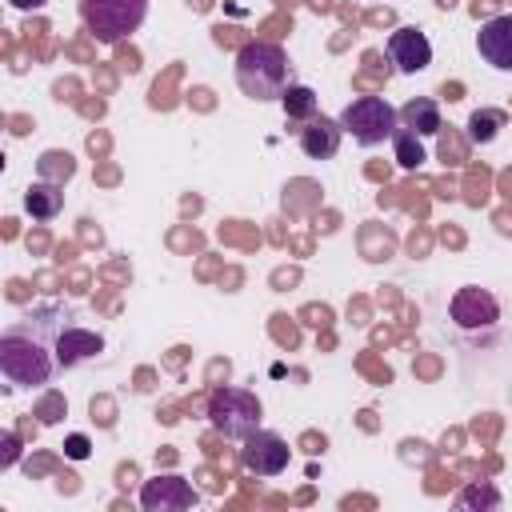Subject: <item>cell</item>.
I'll list each match as a JSON object with an SVG mask.
<instances>
[{
	"label": "cell",
	"instance_id": "1",
	"mask_svg": "<svg viewBox=\"0 0 512 512\" xmlns=\"http://www.w3.org/2000/svg\"><path fill=\"white\" fill-rule=\"evenodd\" d=\"M0 372L12 388H44L60 372L44 304H36L0 332Z\"/></svg>",
	"mask_w": 512,
	"mask_h": 512
},
{
	"label": "cell",
	"instance_id": "2",
	"mask_svg": "<svg viewBox=\"0 0 512 512\" xmlns=\"http://www.w3.org/2000/svg\"><path fill=\"white\" fill-rule=\"evenodd\" d=\"M236 88L264 104V100H280L292 80V64H288V52L272 40H248L240 52H236Z\"/></svg>",
	"mask_w": 512,
	"mask_h": 512
},
{
	"label": "cell",
	"instance_id": "3",
	"mask_svg": "<svg viewBox=\"0 0 512 512\" xmlns=\"http://www.w3.org/2000/svg\"><path fill=\"white\" fill-rule=\"evenodd\" d=\"M44 316H48V328H52V348H56L60 368H76V364L104 352V336L96 328L80 324V316L68 304H44Z\"/></svg>",
	"mask_w": 512,
	"mask_h": 512
},
{
	"label": "cell",
	"instance_id": "4",
	"mask_svg": "<svg viewBox=\"0 0 512 512\" xmlns=\"http://www.w3.org/2000/svg\"><path fill=\"white\" fill-rule=\"evenodd\" d=\"M260 416H264V404L248 388H228L224 384L208 396V424L228 440H248L260 428Z\"/></svg>",
	"mask_w": 512,
	"mask_h": 512
},
{
	"label": "cell",
	"instance_id": "5",
	"mask_svg": "<svg viewBox=\"0 0 512 512\" xmlns=\"http://www.w3.org/2000/svg\"><path fill=\"white\" fill-rule=\"evenodd\" d=\"M340 128H344L356 144L372 148V144H384V140L396 136V128H400V108H392L384 96H356V100L344 104Z\"/></svg>",
	"mask_w": 512,
	"mask_h": 512
},
{
	"label": "cell",
	"instance_id": "6",
	"mask_svg": "<svg viewBox=\"0 0 512 512\" xmlns=\"http://www.w3.org/2000/svg\"><path fill=\"white\" fill-rule=\"evenodd\" d=\"M148 16V0H80V20L100 44H120Z\"/></svg>",
	"mask_w": 512,
	"mask_h": 512
},
{
	"label": "cell",
	"instance_id": "7",
	"mask_svg": "<svg viewBox=\"0 0 512 512\" xmlns=\"http://www.w3.org/2000/svg\"><path fill=\"white\" fill-rule=\"evenodd\" d=\"M448 316H452V324L464 328V332L496 328V324H500V300H496L488 288L464 284V288L452 292V300H448Z\"/></svg>",
	"mask_w": 512,
	"mask_h": 512
},
{
	"label": "cell",
	"instance_id": "8",
	"mask_svg": "<svg viewBox=\"0 0 512 512\" xmlns=\"http://www.w3.org/2000/svg\"><path fill=\"white\" fill-rule=\"evenodd\" d=\"M288 460H292V452H288L284 436H276V432H268V428H256V432L244 440V448H240V464H244V472H252V476H280V472L288 468Z\"/></svg>",
	"mask_w": 512,
	"mask_h": 512
},
{
	"label": "cell",
	"instance_id": "9",
	"mask_svg": "<svg viewBox=\"0 0 512 512\" xmlns=\"http://www.w3.org/2000/svg\"><path fill=\"white\" fill-rule=\"evenodd\" d=\"M192 504H200V496L176 472H164V476H152V480L140 484V508L144 512H184Z\"/></svg>",
	"mask_w": 512,
	"mask_h": 512
},
{
	"label": "cell",
	"instance_id": "10",
	"mask_svg": "<svg viewBox=\"0 0 512 512\" xmlns=\"http://www.w3.org/2000/svg\"><path fill=\"white\" fill-rule=\"evenodd\" d=\"M476 52L496 72H512V12L488 16L476 32Z\"/></svg>",
	"mask_w": 512,
	"mask_h": 512
},
{
	"label": "cell",
	"instance_id": "11",
	"mask_svg": "<svg viewBox=\"0 0 512 512\" xmlns=\"http://www.w3.org/2000/svg\"><path fill=\"white\" fill-rule=\"evenodd\" d=\"M388 60L396 64V72L416 76V72H424L432 64V44H428V36L420 28L404 24V28H396L388 36Z\"/></svg>",
	"mask_w": 512,
	"mask_h": 512
},
{
	"label": "cell",
	"instance_id": "12",
	"mask_svg": "<svg viewBox=\"0 0 512 512\" xmlns=\"http://www.w3.org/2000/svg\"><path fill=\"white\" fill-rule=\"evenodd\" d=\"M296 140H300V152L308 160H332L340 152V140H344V128L340 120L332 116H312L304 128H296Z\"/></svg>",
	"mask_w": 512,
	"mask_h": 512
},
{
	"label": "cell",
	"instance_id": "13",
	"mask_svg": "<svg viewBox=\"0 0 512 512\" xmlns=\"http://www.w3.org/2000/svg\"><path fill=\"white\" fill-rule=\"evenodd\" d=\"M24 212L32 220H56L64 212V188L52 180H36L24 188Z\"/></svg>",
	"mask_w": 512,
	"mask_h": 512
},
{
	"label": "cell",
	"instance_id": "14",
	"mask_svg": "<svg viewBox=\"0 0 512 512\" xmlns=\"http://www.w3.org/2000/svg\"><path fill=\"white\" fill-rule=\"evenodd\" d=\"M400 128H412L416 136H436L440 132V104L432 96H412L400 108Z\"/></svg>",
	"mask_w": 512,
	"mask_h": 512
},
{
	"label": "cell",
	"instance_id": "15",
	"mask_svg": "<svg viewBox=\"0 0 512 512\" xmlns=\"http://www.w3.org/2000/svg\"><path fill=\"white\" fill-rule=\"evenodd\" d=\"M280 104H284V116L292 124H308L312 116H320V100H316V92L308 84H288L284 96H280Z\"/></svg>",
	"mask_w": 512,
	"mask_h": 512
},
{
	"label": "cell",
	"instance_id": "16",
	"mask_svg": "<svg viewBox=\"0 0 512 512\" xmlns=\"http://www.w3.org/2000/svg\"><path fill=\"white\" fill-rule=\"evenodd\" d=\"M392 156H396L400 168H420V164L428 160L424 136H416L412 128H396V136H392Z\"/></svg>",
	"mask_w": 512,
	"mask_h": 512
},
{
	"label": "cell",
	"instance_id": "17",
	"mask_svg": "<svg viewBox=\"0 0 512 512\" xmlns=\"http://www.w3.org/2000/svg\"><path fill=\"white\" fill-rule=\"evenodd\" d=\"M504 112L500 108H480V112H472L468 116V140L472 144H492L496 140V132L504 128Z\"/></svg>",
	"mask_w": 512,
	"mask_h": 512
},
{
	"label": "cell",
	"instance_id": "18",
	"mask_svg": "<svg viewBox=\"0 0 512 512\" xmlns=\"http://www.w3.org/2000/svg\"><path fill=\"white\" fill-rule=\"evenodd\" d=\"M456 508H500V492L488 480H476L456 492Z\"/></svg>",
	"mask_w": 512,
	"mask_h": 512
},
{
	"label": "cell",
	"instance_id": "19",
	"mask_svg": "<svg viewBox=\"0 0 512 512\" xmlns=\"http://www.w3.org/2000/svg\"><path fill=\"white\" fill-rule=\"evenodd\" d=\"M72 172H76V160H72L68 152H44V156H40V180L64 184Z\"/></svg>",
	"mask_w": 512,
	"mask_h": 512
},
{
	"label": "cell",
	"instance_id": "20",
	"mask_svg": "<svg viewBox=\"0 0 512 512\" xmlns=\"http://www.w3.org/2000/svg\"><path fill=\"white\" fill-rule=\"evenodd\" d=\"M64 412H68V404H64V396H60V392H48V396L40 400V408H36V416H40L44 424H56Z\"/></svg>",
	"mask_w": 512,
	"mask_h": 512
},
{
	"label": "cell",
	"instance_id": "21",
	"mask_svg": "<svg viewBox=\"0 0 512 512\" xmlns=\"http://www.w3.org/2000/svg\"><path fill=\"white\" fill-rule=\"evenodd\" d=\"M0 444H4V456H0V468H12L16 464V456H20V436L8 428L4 436H0Z\"/></svg>",
	"mask_w": 512,
	"mask_h": 512
},
{
	"label": "cell",
	"instance_id": "22",
	"mask_svg": "<svg viewBox=\"0 0 512 512\" xmlns=\"http://www.w3.org/2000/svg\"><path fill=\"white\" fill-rule=\"evenodd\" d=\"M64 452H68L72 460H84V456H88V436H68Z\"/></svg>",
	"mask_w": 512,
	"mask_h": 512
},
{
	"label": "cell",
	"instance_id": "23",
	"mask_svg": "<svg viewBox=\"0 0 512 512\" xmlns=\"http://www.w3.org/2000/svg\"><path fill=\"white\" fill-rule=\"evenodd\" d=\"M8 4H12L16 12H40V8L48 4V0H8Z\"/></svg>",
	"mask_w": 512,
	"mask_h": 512
}]
</instances>
